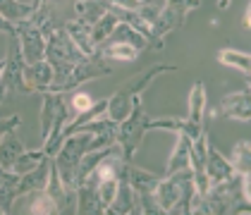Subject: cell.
Returning a JSON list of instances; mask_svg holds the SVG:
<instances>
[{"instance_id":"1","label":"cell","mask_w":251,"mask_h":215,"mask_svg":"<svg viewBox=\"0 0 251 215\" xmlns=\"http://www.w3.org/2000/svg\"><path fill=\"white\" fill-rule=\"evenodd\" d=\"M89 55H84L77 48V43L70 39V34L65 31V26H53L46 36V60L53 67V84L50 91L62 94V86L67 77L72 74V70L77 67L79 62Z\"/></svg>"},{"instance_id":"2","label":"cell","mask_w":251,"mask_h":215,"mask_svg":"<svg viewBox=\"0 0 251 215\" xmlns=\"http://www.w3.org/2000/svg\"><path fill=\"white\" fill-rule=\"evenodd\" d=\"M175 70H177L175 65H165V62H155V65H151V67L141 70L136 77H132L129 81H125L113 96H108V110H105V118L120 124L122 119L132 113V108H134L136 100H141V94L149 89V84H151L155 77L168 74V72H175Z\"/></svg>"},{"instance_id":"3","label":"cell","mask_w":251,"mask_h":215,"mask_svg":"<svg viewBox=\"0 0 251 215\" xmlns=\"http://www.w3.org/2000/svg\"><path fill=\"white\" fill-rule=\"evenodd\" d=\"M192 198H194L192 167L160 177V182L155 187V206H158L160 213H187L189 215Z\"/></svg>"},{"instance_id":"4","label":"cell","mask_w":251,"mask_h":215,"mask_svg":"<svg viewBox=\"0 0 251 215\" xmlns=\"http://www.w3.org/2000/svg\"><path fill=\"white\" fill-rule=\"evenodd\" d=\"M43 103H41V134H43V151L46 156L53 158L62 146V129L67 124V100L65 94H55V91H46L41 94Z\"/></svg>"},{"instance_id":"5","label":"cell","mask_w":251,"mask_h":215,"mask_svg":"<svg viewBox=\"0 0 251 215\" xmlns=\"http://www.w3.org/2000/svg\"><path fill=\"white\" fill-rule=\"evenodd\" d=\"M91 139H94L91 132H75V134L65 137L62 146L58 148V153L53 156V167L58 170V175H60V179H62V184H65V189H70V191H77L79 163H81L84 153L89 151Z\"/></svg>"},{"instance_id":"6","label":"cell","mask_w":251,"mask_h":215,"mask_svg":"<svg viewBox=\"0 0 251 215\" xmlns=\"http://www.w3.org/2000/svg\"><path fill=\"white\" fill-rule=\"evenodd\" d=\"M149 119L151 118L144 113L141 100H136L134 108H132V113L117 124L115 143L120 146V151H122V158H125V160L132 163V158H134V153L139 151V146H141V141H144V137H146V132H151V129H149Z\"/></svg>"},{"instance_id":"7","label":"cell","mask_w":251,"mask_h":215,"mask_svg":"<svg viewBox=\"0 0 251 215\" xmlns=\"http://www.w3.org/2000/svg\"><path fill=\"white\" fill-rule=\"evenodd\" d=\"M199 7H201V0H165V5L158 10V17L151 24V34H153L155 43L163 46V39L170 31L182 29L187 22V15Z\"/></svg>"},{"instance_id":"8","label":"cell","mask_w":251,"mask_h":215,"mask_svg":"<svg viewBox=\"0 0 251 215\" xmlns=\"http://www.w3.org/2000/svg\"><path fill=\"white\" fill-rule=\"evenodd\" d=\"M127 182H129V187L136 191L139 196V206H141V213L151 215V213H160L158 211V206H155V187H158V182H160V177L153 175V172H149V170H141V167H136L134 163H129L127 165Z\"/></svg>"},{"instance_id":"9","label":"cell","mask_w":251,"mask_h":215,"mask_svg":"<svg viewBox=\"0 0 251 215\" xmlns=\"http://www.w3.org/2000/svg\"><path fill=\"white\" fill-rule=\"evenodd\" d=\"M203 132H206V86L203 81H196L189 94V115L184 118L182 134L194 143Z\"/></svg>"},{"instance_id":"10","label":"cell","mask_w":251,"mask_h":215,"mask_svg":"<svg viewBox=\"0 0 251 215\" xmlns=\"http://www.w3.org/2000/svg\"><path fill=\"white\" fill-rule=\"evenodd\" d=\"M218 118L239 119V122H249L251 119V89H242L237 94H230L220 100V105L215 108Z\"/></svg>"},{"instance_id":"11","label":"cell","mask_w":251,"mask_h":215,"mask_svg":"<svg viewBox=\"0 0 251 215\" xmlns=\"http://www.w3.org/2000/svg\"><path fill=\"white\" fill-rule=\"evenodd\" d=\"M22 79H24L26 94H46V91H50V84H53V67L48 60H39L34 65L24 62Z\"/></svg>"},{"instance_id":"12","label":"cell","mask_w":251,"mask_h":215,"mask_svg":"<svg viewBox=\"0 0 251 215\" xmlns=\"http://www.w3.org/2000/svg\"><path fill=\"white\" fill-rule=\"evenodd\" d=\"M206 175H208V187L230 182L232 177L237 175L234 167H232V163L213 146L211 141L206 143Z\"/></svg>"},{"instance_id":"13","label":"cell","mask_w":251,"mask_h":215,"mask_svg":"<svg viewBox=\"0 0 251 215\" xmlns=\"http://www.w3.org/2000/svg\"><path fill=\"white\" fill-rule=\"evenodd\" d=\"M48 172H50V158H43L34 170H29V172L17 177V182H15V194H17V198L43 189L46 187V179H48Z\"/></svg>"},{"instance_id":"14","label":"cell","mask_w":251,"mask_h":215,"mask_svg":"<svg viewBox=\"0 0 251 215\" xmlns=\"http://www.w3.org/2000/svg\"><path fill=\"white\" fill-rule=\"evenodd\" d=\"M105 213H113V215H134V213H141V206H139V196L136 191L129 187L127 177L120 182V189H117L115 198L113 203L108 206Z\"/></svg>"},{"instance_id":"15","label":"cell","mask_w":251,"mask_h":215,"mask_svg":"<svg viewBox=\"0 0 251 215\" xmlns=\"http://www.w3.org/2000/svg\"><path fill=\"white\" fill-rule=\"evenodd\" d=\"M113 5L108 0H75V20L86 24V26H94Z\"/></svg>"},{"instance_id":"16","label":"cell","mask_w":251,"mask_h":215,"mask_svg":"<svg viewBox=\"0 0 251 215\" xmlns=\"http://www.w3.org/2000/svg\"><path fill=\"white\" fill-rule=\"evenodd\" d=\"M110 41H117V43H127V46L136 48L139 53H141V50H151V48H155L153 43L146 39L141 31H136L134 26H129L127 22H117V26L113 29V34H110Z\"/></svg>"},{"instance_id":"17","label":"cell","mask_w":251,"mask_h":215,"mask_svg":"<svg viewBox=\"0 0 251 215\" xmlns=\"http://www.w3.org/2000/svg\"><path fill=\"white\" fill-rule=\"evenodd\" d=\"M189 151H192V141L184 137L182 132H177V143H175L173 153L168 158V165H165V175H173L179 170H187L192 163H189Z\"/></svg>"},{"instance_id":"18","label":"cell","mask_w":251,"mask_h":215,"mask_svg":"<svg viewBox=\"0 0 251 215\" xmlns=\"http://www.w3.org/2000/svg\"><path fill=\"white\" fill-rule=\"evenodd\" d=\"M36 2H20V0H0V17L7 20L10 24H20V22L29 20L36 12Z\"/></svg>"},{"instance_id":"19","label":"cell","mask_w":251,"mask_h":215,"mask_svg":"<svg viewBox=\"0 0 251 215\" xmlns=\"http://www.w3.org/2000/svg\"><path fill=\"white\" fill-rule=\"evenodd\" d=\"M77 213H103L98 203L96 184L91 179H81L77 184Z\"/></svg>"},{"instance_id":"20","label":"cell","mask_w":251,"mask_h":215,"mask_svg":"<svg viewBox=\"0 0 251 215\" xmlns=\"http://www.w3.org/2000/svg\"><path fill=\"white\" fill-rule=\"evenodd\" d=\"M65 31L70 34V39L77 43V48L84 55H96V46L91 41V26H86L77 20H70L65 22Z\"/></svg>"},{"instance_id":"21","label":"cell","mask_w":251,"mask_h":215,"mask_svg":"<svg viewBox=\"0 0 251 215\" xmlns=\"http://www.w3.org/2000/svg\"><path fill=\"white\" fill-rule=\"evenodd\" d=\"M117 22H120V10H117V7H110V10L91 26V41H94L96 50L110 39V34H113V29L117 26Z\"/></svg>"},{"instance_id":"22","label":"cell","mask_w":251,"mask_h":215,"mask_svg":"<svg viewBox=\"0 0 251 215\" xmlns=\"http://www.w3.org/2000/svg\"><path fill=\"white\" fill-rule=\"evenodd\" d=\"M24 151H26V148H24V143L20 141V137H17L15 132H10L7 137L0 141V167L7 170V172H12L15 160H17Z\"/></svg>"},{"instance_id":"23","label":"cell","mask_w":251,"mask_h":215,"mask_svg":"<svg viewBox=\"0 0 251 215\" xmlns=\"http://www.w3.org/2000/svg\"><path fill=\"white\" fill-rule=\"evenodd\" d=\"M218 60H220V65L232 67V70L242 72L244 77H249V72H251V58L247 55V53H242V50H234V48H223V50L218 53Z\"/></svg>"},{"instance_id":"24","label":"cell","mask_w":251,"mask_h":215,"mask_svg":"<svg viewBox=\"0 0 251 215\" xmlns=\"http://www.w3.org/2000/svg\"><path fill=\"white\" fill-rule=\"evenodd\" d=\"M139 55V50L132 48V46H127V43H108V46H100L96 50V58L100 60H122V62H129V60H134Z\"/></svg>"},{"instance_id":"25","label":"cell","mask_w":251,"mask_h":215,"mask_svg":"<svg viewBox=\"0 0 251 215\" xmlns=\"http://www.w3.org/2000/svg\"><path fill=\"white\" fill-rule=\"evenodd\" d=\"M31 198H29V206L26 211L34 215H50V213H60L58 211V203L46 194V189H39V191H31Z\"/></svg>"},{"instance_id":"26","label":"cell","mask_w":251,"mask_h":215,"mask_svg":"<svg viewBox=\"0 0 251 215\" xmlns=\"http://www.w3.org/2000/svg\"><path fill=\"white\" fill-rule=\"evenodd\" d=\"M122 179H125V177H122ZM122 179H120V177H105V179H98L96 182L98 203H100V211H103V213H105V211H108V206L113 203V198H115Z\"/></svg>"},{"instance_id":"27","label":"cell","mask_w":251,"mask_h":215,"mask_svg":"<svg viewBox=\"0 0 251 215\" xmlns=\"http://www.w3.org/2000/svg\"><path fill=\"white\" fill-rule=\"evenodd\" d=\"M232 167L237 175H247L251 172V143L249 141H239L232 151V158H230Z\"/></svg>"},{"instance_id":"28","label":"cell","mask_w":251,"mask_h":215,"mask_svg":"<svg viewBox=\"0 0 251 215\" xmlns=\"http://www.w3.org/2000/svg\"><path fill=\"white\" fill-rule=\"evenodd\" d=\"M46 156V151L43 148H39V151H24L17 160H15V165H12V172L15 175H24V172H29V170H34L36 165H39Z\"/></svg>"},{"instance_id":"29","label":"cell","mask_w":251,"mask_h":215,"mask_svg":"<svg viewBox=\"0 0 251 215\" xmlns=\"http://www.w3.org/2000/svg\"><path fill=\"white\" fill-rule=\"evenodd\" d=\"M184 119L165 115V118H151L149 119V129H163V132H182Z\"/></svg>"},{"instance_id":"30","label":"cell","mask_w":251,"mask_h":215,"mask_svg":"<svg viewBox=\"0 0 251 215\" xmlns=\"http://www.w3.org/2000/svg\"><path fill=\"white\" fill-rule=\"evenodd\" d=\"M67 96H70V103H72V108L77 110L79 115L86 113L89 108H94V103H96L89 94H81V91H72V94H67Z\"/></svg>"},{"instance_id":"31","label":"cell","mask_w":251,"mask_h":215,"mask_svg":"<svg viewBox=\"0 0 251 215\" xmlns=\"http://www.w3.org/2000/svg\"><path fill=\"white\" fill-rule=\"evenodd\" d=\"M22 124V118L20 115H10V118H2L0 119V141L7 137L10 132H17V127Z\"/></svg>"},{"instance_id":"32","label":"cell","mask_w":251,"mask_h":215,"mask_svg":"<svg viewBox=\"0 0 251 215\" xmlns=\"http://www.w3.org/2000/svg\"><path fill=\"white\" fill-rule=\"evenodd\" d=\"M158 10H160V7H155V5H149V2H141V7L136 10V15H139L141 20H144L146 24H149V26H151V24H153V20L158 17Z\"/></svg>"},{"instance_id":"33","label":"cell","mask_w":251,"mask_h":215,"mask_svg":"<svg viewBox=\"0 0 251 215\" xmlns=\"http://www.w3.org/2000/svg\"><path fill=\"white\" fill-rule=\"evenodd\" d=\"M108 2H110L113 7H117V10H132V12H136L144 0H108Z\"/></svg>"},{"instance_id":"34","label":"cell","mask_w":251,"mask_h":215,"mask_svg":"<svg viewBox=\"0 0 251 215\" xmlns=\"http://www.w3.org/2000/svg\"><path fill=\"white\" fill-rule=\"evenodd\" d=\"M0 34H7V36H15V24H10L7 20L0 17Z\"/></svg>"},{"instance_id":"35","label":"cell","mask_w":251,"mask_h":215,"mask_svg":"<svg viewBox=\"0 0 251 215\" xmlns=\"http://www.w3.org/2000/svg\"><path fill=\"white\" fill-rule=\"evenodd\" d=\"M15 177V172H7V170H0V187L7 182V179H12Z\"/></svg>"},{"instance_id":"36","label":"cell","mask_w":251,"mask_h":215,"mask_svg":"<svg viewBox=\"0 0 251 215\" xmlns=\"http://www.w3.org/2000/svg\"><path fill=\"white\" fill-rule=\"evenodd\" d=\"M251 26V7H247V12H244V29H249Z\"/></svg>"},{"instance_id":"37","label":"cell","mask_w":251,"mask_h":215,"mask_svg":"<svg viewBox=\"0 0 251 215\" xmlns=\"http://www.w3.org/2000/svg\"><path fill=\"white\" fill-rule=\"evenodd\" d=\"M5 70H7V58L0 60V81H2V77H5Z\"/></svg>"},{"instance_id":"38","label":"cell","mask_w":251,"mask_h":215,"mask_svg":"<svg viewBox=\"0 0 251 215\" xmlns=\"http://www.w3.org/2000/svg\"><path fill=\"white\" fill-rule=\"evenodd\" d=\"M230 2L232 0H218V7H220V10H227V7H230Z\"/></svg>"}]
</instances>
